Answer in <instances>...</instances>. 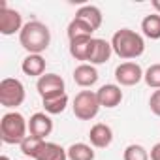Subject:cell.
Instances as JSON below:
<instances>
[{
  "mask_svg": "<svg viewBox=\"0 0 160 160\" xmlns=\"http://www.w3.org/2000/svg\"><path fill=\"white\" fill-rule=\"evenodd\" d=\"M92 27L87 25L85 21L73 17L68 25V40L70 42H79V40H92Z\"/></svg>",
  "mask_w": 160,
  "mask_h": 160,
  "instance_id": "cell-14",
  "label": "cell"
},
{
  "mask_svg": "<svg viewBox=\"0 0 160 160\" xmlns=\"http://www.w3.org/2000/svg\"><path fill=\"white\" fill-rule=\"evenodd\" d=\"M0 160H10V158H8L6 154H2V156H0Z\"/></svg>",
  "mask_w": 160,
  "mask_h": 160,
  "instance_id": "cell-28",
  "label": "cell"
},
{
  "mask_svg": "<svg viewBox=\"0 0 160 160\" xmlns=\"http://www.w3.org/2000/svg\"><path fill=\"white\" fill-rule=\"evenodd\" d=\"M36 160H68V151L62 149L58 143L45 141L40 154L36 156Z\"/></svg>",
  "mask_w": 160,
  "mask_h": 160,
  "instance_id": "cell-17",
  "label": "cell"
},
{
  "mask_svg": "<svg viewBox=\"0 0 160 160\" xmlns=\"http://www.w3.org/2000/svg\"><path fill=\"white\" fill-rule=\"evenodd\" d=\"M94 40V38H92ZM92 40H79V42H70V55L75 60H89L91 49H92Z\"/></svg>",
  "mask_w": 160,
  "mask_h": 160,
  "instance_id": "cell-18",
  "label": "cell"
},
{
  "mask_svg": "<svg viewBox=\"0 0 160 160\" xmlns=\"http://www.w3.org/2000/svg\"><path fill=\"white\" fill-rule=\"evenodd\" d=\"M151 160H160V141L152 145V149H151Z\"/></svg>",
  "mask_w": 160,
  "mask_h": 160,
  "instance_id": "cell-26",
  "label": "cell"
},
{
  "mask_svg": "<svg viewBox=\"0 0 160 160\" xmlns=\"http://www.w3.org/2000/svg\"><path fill=\"white\" fill-rule=\"evenodd\" d=\"M25 102V85L15 77H6L0 81V104L8 109L19 108Z\"/></svg>",
  "mask_w": 160,
  "mask_h": 160,
  "instance_id": "cell-5",
  "label": "cell"
},
{
  "mask_svg": "<svg viewBox=\"0 0 160 160\" xmlns=\"http://www.w3.org/2000/svg\"><path fill=\"white\" fill-rule=\"evenodd\" d=\"M143 75H145V72L141 70V66L138 62H122L115 68V79L122 87L138 85L143 79Z\"/></svg>",
  "mask_w": 160,
  "mask_h": 160,
  "instance_id": "cell-8",
  "label": "cell"
},
{
  "mask_svg": "<svg viewBox=\"0 0 160 160\" xmlns=\"http://www.w3.org/2000/svg\"><path fill=\"white\" fill-rule=\"evenodd\" d=\"M149 108H151V111H152L156 117H160V89L151 94V98H149Z\"/></svg>",
  "mask_w": 160,
  "mask_h": 160,
  "instance_id": "cell-25",
  "label": "cell"
},
{
  "mask_svg": "<svg viewBox=\"0 0 160 160\" xmlns=\"http://www.w3.org/2000/svg\"><path fill=\"white\" fill-rule=\"evenodd\" d=\"M23 27L25 25H23L21 13L17 10L8 8V4L4 2V0H0V34L12 36L15 32H21Z\"/></svg>",
  "mask_w": 160,
  "mask_h": 160,
  "instance_id": "cell-7",
  "label": "cell"
},
{
  "mask_svg": "<svg viewBox=\"0 0 160 160\" xmlns=\"http://www.w3.org/2000/svg\"><path fill=\"white\" fill-rule=\"evenodd\" d=\"M21 70L30 77H42L43 72H45V58L42 55H28L23 60Z\"/></svg>",
  "mask_w": 160,
  "mask_h": 160,
  "instance_id": "cell-16",
  "label": "cell"
},
{
  "mask_svg": "<svg viewBox=\"0 0 160 160\" xmlns=\"http://www.w3.org/2000/svg\"><path fill=\"white\" fill-rule=\"evenodd\" d=\"M75 17L81 19V21H85L87 25H91L92 30H98V28L102 27V19H104V17H102V12H100L96 6H91V4L79 8L77 13H75Z\"/></svg>",
  "mask_w": 160,
  "mask_h": 160,
  "instance_id": "cell-15",
  "label": "cell"
},
{
  "mask_svg": "<svg viewBox=\"0 0 160 160\" xmlns=\"http://www.w3.org/2000/svg\"><path fill=\"white\" fill-rule=\"evenodd\" d=\"M98 96V102L102 108H117L121 102H122V91L119 85H113V83H108V85H102L96 92Z\"/></svg>",
  "mask_w": 160,
  "mask_h": 160,
  "instance_id": "cell-10",
  "label": "cell"
},
{
  "mask_svg": "<svg viewBox=\"0 0 160 160\" xmlns=\"http://www.w3.org/2000/svg\"><path fill=\"white\" fill-rule=\"evenodd\" d=\"M113 53V47L109 42L102 40V38H94L92 40V49H91V57H89V62L94 66V64H104L109 60Z\"/></svg>",
  "mask_w": 160,
  "mask_h": 160,
  "instance_id": "cell-13",
  "label": "cell"
},
{
  "mask_svg": "<svg viewBox=\"0 0 160 160\" xmlns=\"http://www.w3.org/2000/svg\"><path fill=\"white\" fill-rule=\"evenodd\" d=\"M28 132L30 136L34 138H40V139H45L51 132H53V121L47 113H34L28 121Z\"/></svg>",
  "mask_w": 160,
  "mask_h": 160,
  "instance_id": "cell-9",
  "label": "cell"
},
{
  "mask_svg": "<svg viewBox=\"0 0 160 160\" xmlns=\"http://www.w3.org/2000/svg\"><path fill=\"white\" fill-rule=\"evenodd\" d=\"M38 94L42 96V100H49V98H57L66 94V85H64V79L57 73H45L38 79L36 83Z\"/></svg>",
  "mask_w": 160,
  "mask_h": 160,
  "instance_id": "cell-6",
  "label": "cell"
},
{
  "mask_svg": "<svg viewBox=\"0 0 160 160\" xmlns=\"http://www.w3.org/2000/svg\"><path fill=\"white\" fill-rule=\"evenodd\" d=\"M43 143H45V139H40V138H34V136H27L25 141L21 143V152H23L25 156L36 160V156L40 154Z\"/></svg>",
  "mask_w": 160,
  "mask_h": 160,
  "instance_id": "cell-21",
  "label": "cell"
},
{
  "mask_svg": "<svg viewBox=\"0 0 160 160\" xmlns=\"http://www.w3.org/2000/svg\"><path fill=\"white\" fill-rule=\"evenodd\" d=\"M152 8L156 10V13L160 15V0H152Z\"/></svg>",
  "mask_w": 160,
  "mask_h": 160,
  "instance_id": "cell-27",
  "label": "cell"
},
{
  "mask_svg": "<svg viewBox=\"0 0 160 160\" xmlns=\"http://www.w3.org/2000/svg\"><path fill=\"white\" fill-rule=\"evenodd\" d=\"M73 81H75L79 87H83V89L92 87V85L98 81V72H96V68H94L92 64L83 62V64H79V66L73 70Z\"/></svg>",
  "mask_w": 160,
  "mask_h": 160,
  "instance_id": "cell-12",
  "label": "cell"
},
{
  "mask_svg": "<svg viewBox=\"0 0 160 160\" xmlns=\"http://www.w3.org/2000/svg\"><path fill=\"white\" fill-rule=\"evenodd\" d=\"M124 160H149V152L143 145H138V143H132L124 149Z\"/></svg>",
  "mask_w": 160,
  "mask_h": 160,
  "instance_id": "cell-23",
  "label": "cell"
},
{
  "mask_svg": "<svg viewBox=\"0 0 160 160\" xmlns=\"http://www.w3.org/2000/svg\"><path fill=\"white\" fill-rule=\"evenodd\" d=\"M66 151L70 160H94V151L87 143H73Z\"/></svg>",
  "mask_w": 160,
  "mask_h": 160,
  "instance_id": "cell-19",
  "label": "cell"
},
{
  "mask_svg": "<svg viewBox=\"0 0 160 160\" xmlns=\"http://www.w3.org/2000/svg\"><path fill=\"white\" fill-rule=\"evenodd\" d=\"M73 115L79 119V121H91L98 115L100 111V102H98V96L96 92L92 91H81L77 92L75 98H73Z\"/></svg>",
  "mask_w": 160,
  "mask_h": 160,
  "instance_id": "cell-4",
  "label": "cell"
},
{
  "mask_svg": "<svg viewBox=\"0 0 160 160\" xmlns=\"http://www.w3.org/2000/svg\"><path fill=\"white\" fill-rule=\"evenodd\" d=\"M143 79H145V83H147L151 89H156V91H158V89H160V62H158V64H151V66L147 68Z\"/></svg>",
  "mask_w": 160,
  "mask_h": 160,
  "instance_id": "cell-24",
  "label": "cell"
},
{
  "mask_svg": "<svg viewBox=\"0 0 160 160\" xmlns=\"http://www.w3.org/2000/svg\"><path fill=\"white\" fill-rule=\"evenodd\" d=\"M111 47H113V53L119 58L130 60V58H138V57L143 55L145 42H143V38L138 32H134L130 28H121V30H117L113 34Z\"/></svg>",
  "mask_w": 160,
  "mask_h": 160,
  "instance_id": "cell-2",
  "label": "cell"
},
{
  "mask_svg": "<svg viewBox=\"0 0 160 160\" xmlns=\"http://www.w3.org/2000/svg\"><path fill=\"white\" fill-rule=\"evenodd\" d=\"M141 30L147 38L151 40H160V15L158 13H152V15H147L143 21H141Z\"/></svg>",
  "mask_w": 160,
  "mask_h": 160,
  "instance_id": "cell-20",
  "label": "cell"
},
{
  "mask_svg": "<svg viewBox=\"0 0 160 160\" xmlns=\"http://www.w3.org/2000/svg\"><path fill=\"white\" fill-rule=\"evenodd\" d=\"M66 106H68V96L66 94L43 100V109H45L47 115H58V113H62L66 109Z\"/></svg>",
  "mask_w": 160,
  "mask_h": 160,
  "instance_id": "cell-22",
  "label": "cell"
},
{
  "mask_svg": "<svg viewBox=\"0 0 160 160\" xmlns=\"http://www.w3.org/2000/svg\"><path fill=\"white\" fill-rule=\"evenodd\" d=\"M19 42L23 49L28 51V55H40L51 43V30L40 21H30L19 32Z\"/></svg>",
  "mask_w": 160,
  "mask_h": 160,
  "instance_id": "cell-1",
  "label": "cell"
},
{
  "mask_svg": "<svg viewBox=\"0 0 160 160\" xmlns=\"http://www.w3.org/2000/svg\"><path fill=\"white\" fill-rule=\"evenodd\" d=\"M27 130H28V122L17 111H10L0 119V139L8 145H15V143L21 145L27 138Z\"/></svg>",
  "mask_w": 160,
  "mask_h": 160,
  "instance_id": "cell-3",
  "label": "cell"
},
{
  "mask_svg": "<svg viewBox=\"0 0 160 160\" xmlns=\"http://www.w3.org/2000/svg\"><path fill=\"white\" fill-rule=\"evenodd\" d=\"M89 139H91V145L96 147V149H106L111 145L113 141V130L111 126H108L106 122H96L91 132H89Z\"/></svg>",
  "mask_w": 160,
  "mask_h": 160,
  "instance_id": "cell-11",
  "label": "cell"
}]
</instances>
